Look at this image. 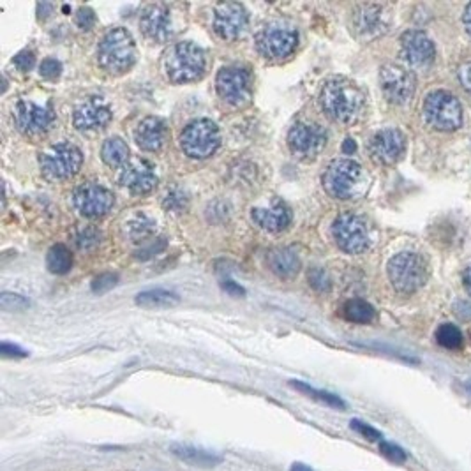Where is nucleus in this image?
<instances>
[{
  "mask_svg": "<svg viewBox=\"0 0 471 471\" xmlns=\"http://www.w3.org/2000/svg\"><path fill=\"white\" fill-rule=\"evenodd\" d=\"M463 284H464V289H466V291L471 295V265L466 268V270H464Z\"/></svg>",
  "mask_w": 471,
  "mask_h": 471,
  "instance_id": "3c124183",
  "label": "nucleus"
},
{
  "mask_svg": "<svg viewBox=\"0 0 471 471\" xmlns=\"http://www.w3.org/2000/svg\"><path fill=\"white\" fill-rule=\"evenodd\" d=\"M332 237L337 247L348 254H360L371 246L368 225L353 212H343L337 215L332 225Z\"/></svg>",
  "mask_w": 471,
  "mask_h": 471,
  "instance_id": "1a4fd4ad",
  "label": "nucleus"
},
{
  "mask_svg": "<svg viewBox=\"0 0 471 471\" xmlns=\"http://www.w3.org/2000/svg\"><path fill=\"white\" fill-rule=\"evenodd\" d=\"M291 387H293V389L299 390V392L306 394V396L313 397V399L320 401V403L329 404V406H332V408H339V410H344V408H346L344 401L341 399V397L334 396V394L323 392V390H316V389H313V387L306 385V383H302V382H291Z\"/></svg>",
  "mask_w": 471,
  "mask_h": 471,
  "instance_id": "473e14b6",
  "label": "nucleus"
},
{
  "mask_svg": "<svg viewBox=\"0 0 471 471\" xmlns=\"http://www.w3.org/2000/svg\"><path fill=\"white\" fill-rule=\"evenodd\" d=\"M267 265L281 279H291L299 274L300 260L295 251L288 247H277L267 253Z\"/></svg>",
  "mask_w": 471,
  "mask_h": 471,
  "instance_id": "393cba45",
  "label": "nucleus"
},
{
  "mask_svg": "<svg viewBox=\"0 0 471 471\" xmlns=\"http://www.w3.org/2000/svg\"><path fill=\"white\" fill-rule=\"evenodd\" d=\"M29 300L18 293H2L0 295V307L8 313H22V310L29 309Z\"/></svg>",
  "mask_w": 471,
  "mask_h": 471,
  "instance_id": "e433bc0d",
  "label": "nucleus"
},
{
  "mask_svg": "<svg viewBox=\"0 0 471 471\" xmlns=\"http://www.w3.org/2000/svg\"><path fill=\"white\" fill-rule=\"evenodd\" d=\"M355 150H357V143H355L351 138H348L346 142L343 143V152H344V153H348V156H350V153H353Z\"/></svg>",
  "mask_w": 471,
  "mask_h": 471,
  "instance_id": "603ef678",
  "label": "nucleus"
},
{
  "mask_svg": "<svg viewBox=\"0 0 471 471\" xmlns=\"http://www.w3.org/2000/svg\"><path fill=\"white\" fill-rule=\"evenodd\" d=\"M124 232L131 242H145L156 232V221L146 214H136L127 219V222L124 225Z\"/></svg>",
  "mask_w": 471,
  "mask_h": 471,
  "instance_id": "bb28decb",
  "label": "nucleus"
},
{
  "mask_svg": "<svg viewBox=\"0 0 471 471\" xmlns=\"http://www.w3.org/2000/svg\"><path fill=\"white\" fill-rule=\"evenodd\" d=\"M166 247V240L165 239H157V240H152L150 242V246L146 247H142L139 251H136L134 256L138 258V260H149V258H152L153 254L161 253L163 249Z\"/></svg>",
  "mask_w": 471,
  "mask_h": 471,
  "instance_id": "37998d69",
  "label": "nucleus"
},
{
  "mask_svg": "<svg viewBox=\"0 0 471 471\" xmlns=\"http://www.w3.org/2000/svg\"><path fill=\"white\" fill-rule=\"evenodd\" d=\"M457 309H464V310H466V313H464V314H460V318L471 320V303L459 302V303H457Z\"/></svg>",
  "mask_w": 471,
  "mask_h": 471,
  "instance_id": "864d4df0",
  "label": "nucleus"
},
{
  "mask_svg": "<svg viewBox=\"0 0 471 471\" xmlns=\"http://www.w3.org/2000/svg\"><path fill=\"white\" fill-rule=\"evenodd\" d=\"M170 450H172L179 459L187 460V463L194 464V466L211 467L221 463V459H219L218 456H214V453H208L205 452V450L194 448V446L189 445H172L170 446Z\"/></svg>",
  "mask_w": 471,
  "mask_h": 471,
  "instance_id": "cd10ccee",
  "label": "nucleus"
},
{
  "mask_svg": "<svg viewBox=\"0 0 471 471\" xmlns=\"http://www.w3.org/2000/svg\"><path fill=\"white\" fill-rule=\"evenodd\" d=\"M251 219L254 225L260 226L261 230L270 233L282 232L291 222V211L288 205L281 200H272V205L268 208H253L251 211Z\"/></svg>",
  "mask_w": 471,
  "mask_h": 471,
  "instance_id": "5701e85b",
  "label": "nucleus"
},
{
  "mask_svg": "<svg viewBox=\"0 0 471 471\" xmlns=\"http://www.w3.org/2000/svg\"><path fill=\"white\" fill-rule=\"evenodd\" d=\"M406 150V136L399 129H382L369 139V153L379 165H394Z\"/></svg>",
  "mask_w": 471,
  "mask_h": 471,
  "instance_id": "a211bd4d",
  "label": "nucleus"
},
{
  "mask_svg": "<svg viewBox=\"0 0 471 471\" xmlns=\"http://www.w3.org/2000/svg\"><path fill=\"white\" fill-rule=\"evenodd\" d=\"M379 87L389 103L403 106L415 94V76L396 64H385L379 69Z\"/></svg>",
  "mask_w": 471,
  "mask_h": 471,
  "instance_id": "ddd939ff",
  "label": "nucleus"
},
{
  "mask_svg": "<svg viewBox=\"0 0 471 471\" xmlns=\"http://www.w3.org/2000/svg\"><path fill=\"white\" fill-rule=\"evenodd\" d=\"M247 23H249V15L246 8L237 2H222L214 9V18H212V29L221 39L235 41L246 32Z\"/></svg>",
  "mask_w": 471,
  "mask_h": 471,
  "instance_id": "f3484780",
  "label": "nucleus"
},
{
  "mask_svg": "<svg viewBox=\"0 0 471 471\" xmlns=\"http://www.w3.org/2000/svg\"><path fill=\"white\" fill-rule=\"evenodd\" d=\"M179 295L170 289L156 288V289H146V291L138 293L136 296V303L146 309H165V307H173L179 303Z\"/></svg>",
  "mask_w": 471,
  "mask_h": 471,
  "instance_id": "a878e982",
  "label": "nucleus"
},
{
  "mask_svg": "<svg viewBox=\"0 0 471 471\" xmlns=\"http://www.w3.org/2000/svg\"><path fill=\"white\" fill-rule=\"evenodd\" d=\"M291 471H313V470H310L309 466H306V464L296 463V464H293V466H291Z\"/></svg>",
  "mask_w": 471,
  "mask_h": 471,
  "instance_id": "5fc2aeb1",
  "label": "nucleus"
},
{
  "mask_svg": "<svg viewBox=\"0 0 471 471\" xmlns=\"http://www.w3.org/2000/svg\"><path fill=\"white\" fill-rule=\"evenodd\" d=\"M39 73L46 80H57L62 73V64L57 58H44L39 65Z\"/></svg>",
  "mask_w": 471,
  "mask_h": 471,
  "instance_id": "a19ab883",
  "label": "nucleus"
},
{
  "mask_svg": "<svg viewBox=\"0 0 471 471\" xmlns=\"http://www.w3.org/2000/svg\"><path fill=\"white\" fill-rule=\"evenodd\" d=\"M463 22H464V29H466V32L470 34V37H471V4L467 6L466 11H464Z\"/></svg>",
  "mask_w": 471,
  "mask_h": 471,
  "instance_id": "8fccbe9b",
  "label": "nucleus"
},
{
  "mask_svg": "<svg viewBox=\"0 0 471 471\" xmlns=\"http://www.w3.org/2000/svg\"><path fill=\"white\" fill-rule=\"evenodd\" d=\"M101 157L111 168L125 165L129 161V146L122 138H110L103 143Z\"/></svg>",
  "mask_w": 471,
  "mask_h": 471,
  "instance_id": "c85d7f7f",
  "label": "nucleus"
},
{
  "mask_svg": "<svg viewBox=\"0 0 471 471\" xmlns=\"http://www.w3.org/2000/svg\"><path fill=\"white\" fill-rule=\"evenodd\" d=\"M459 82L464 90L471 94V62H466L459 68Z\"/></svg>",
  "mask_w": 471,
  "mask_h": 471,
  "instance_id": "a18cd8bd",
  "label": "nucleus"
},
{
  "mask_svg": "<svg viewBox=\"0 0 471 471\" xmlns=\"http://www.w3.org/2000/svg\"><path fill=\"white\" fill-rule=\"evenodd\" d=\"M379 450H382V453L387 459L394 460V463H404L408 459V453L399 445H396V443L379 441Z\"/></svg>",
  "mask_w": 471,
  "mask_h": 471,
  "instance_id": "58836bf2",
  "label": "nucleus"
},
{
  "mask_svg": "<svg viewBox=\"0 0 471 471\" xmlns=\"http://www.w3.org/2000/svg\"><path fill=\"white\" fill-rule=\"evenodd\" d=\"M219 143L221 134L218 125L208 118L191 122L180 134V146L191 159H207L219 149Z\"/></svg>",
  "mask_w": 471,
  "mask_h": 471,
  "instance_id": "423d86ee",
  "label": "nucleus"
},
{
  "mask_svg": "<svg viewBox=\"0 0 471 471\" xmlns=\"http://www.w3.org/2000/svg\"><path fill=\"white\" fill-rule=\"evenodd\" d=\"M222 289H225L226 293H230L232 296H244V295H246V289H244L242 286H239L237 282H233V281L222 282Z\"/></svg>",
  "mask_w": 471,
  "mask_h": 471,
  "instance_id": "de8ad7c7",
  "label": "nucleus"
},
{
  "mask_svg": "<svg viewBox=\"0 0 471 471\" xmlns=\"http://www.w3.org/2000/svg\"><path fill=\"white\" fill-rule=\"evenodd\" d=\"M111 108L106 101L101 97H89L83 101L73 115V122L75 127L80 131H96V129H103L111 120Z\"/></svg>",
  "mask_w": 471,
  "mask_h": 471,
  "instance_id": "4be33fe9",
  "label": "nucleus"
},
{
  "mask_svg": "<svg viewBox=\"0 0 471 471\" xmlns=\"http://www.w3.org/2000/svg\"><path fill=\"white\" fill-rule=\"evenodd\" d=\"M307 281H309L310 288H314L316 291L320 293H327L330 291V288H332V279H330V275L327 274L325 268H313V270H309V274H307Z\"/></svg>",
  "mask_w": 471,
  "mask_h": 471,
  "instance_id": "c9c22d12",
  "label": "nucleus"
},
{
  "mask_svg": "<svg viewBox=\"0 0 471 471\" xmlns=\"http://www.w3.org/2000/svg\"><path fill=\"white\" fill-rule=\"evenodd\" d=\"M434 55V44L422 30H406L401 36V58L411 68H427Z\"/></svg>",
  "mask_w": 471,
  "mask_h": 471,
  "instance_id": "aec40b11",
  "label": "nucleus"
},
{
  "mask_svg": "<svg viewBox=\"0 0 471 471\" xmlns=\"http://www.w3.org/2000/svg\"><path fill=\"white\" fill-rule=\"evenodd\" d=\"M46 267L51 274L64 275L73 267V254L64 244H55L46 254Z\"/></svg>",
  "mask_w": 471,
  "mask_h": 471,
  "instance_id": "c756f323",
  "label": "nucleus"
},
{
  "mask_svg": "<svg viewBox=\"0 0 471 471\" xmlns=\"http://www.w3.org/2000/svg\"><path fill=\"white\" fill-rule=\"evenodd\" d=\"M143 34L153 43H168L177 34L175 18L168 4H150L139 15Z\"/></svg>",
  "mask_w": 471,
  "mask_h": 471,
  "instance_id": "4468645a",
  "label": "nucleus"
},
{
  "mask_svg": "<svg viewBox=\"0 0 471 471\" xmlns=\"http://www.w3.org/2000/svg\"><path fill=\"white\" fill-rule=\"evenodd\" d=\"M187 203H189V196H187L186 191L179 189V187L168 191V194L163 198V207L170 212H184Z\"/></svg>",
  "mask_w": 471,
  "mask_h": 471,
  "instance_id": "f704fd0d",
  "label": "nucleus"
},
{
  "mask_svg": "<svg viewBox=\"0 0 471 471\" xmlns=\"http://www.w3.org/2000/svg\"><path fill=\"white\" fill-rule=\"evenodd\" d=\"M436 341H438L439 346L446 348V350H457V348L463 346V334L452 323H443L436 330Z\"/></svg>",
  "mask_w": 471,
  "mask_h": 471,
  "instance_id": "72a5a7b5",
  "label": "nucleus"
},
{
  "mask_svg": "<svg viewBox=\"0 0 471 471\" xmlns=\"http://www.w3.org/2000/svg\"><path fill=\"white\" fill-rule=\"evenodd\" d=\"M0 351H2V355H4V357H18V358L27 357L25 350H22V348H18V346H13V344H9V343H2V346H0Z\"/></svg>",
  "mask_w": 471,
  "mask_h": 471,
  "instance_id": "49530a36",
  "label": "nucleus"
},
{
  "mask_svg": "<svg viewBox=\"0 0 471 471\" xmlns=\"http://www.w3.org/2000/svg\"><path fill=\"white\" fill-rule=\"evenodd\" d=\"M350 425H351V429H355V431L358 432V434L364 436L368 441H383L382 432H379L378 429L372 427V425L364 424L362 420H351Z\"/></svg>",
  "mask_w": 471,
  "mask_h": 471,
  "instance_id": "ea45409f",
  "label": "nucleus"
},
{
  "mask_svg": "<svg viewBox=\"0 0 471 471\" xmlns=\"http://www.w3.org/2000/svg\"><path fill=\"white\" fill-rule=\"evenodd\" d=\"M76 25L82 30H90L96 25V13L90 8H80L76 13Z\"/></svg>",
  "mask_w": 471,
  "mask_h": 471,
  "instance_id": "79ce46f5",
  "label": "nucleus"
},
{
  "mask_svg": "<svg viewBox=\"0 0 471 471\" xmlns=\"http://www.w3.org/2000/svg\"><path fill=\"white\" fill-rule=\"evenodd\" d=\"M390 27V13L385 6L358 4L351 11V32L362 41L383 36Z\"/></svg>",
  "mask_w": 471,
  "mask_h": 471,
  "instance_id": "9b49d317",
  "label": "nucleus"
},
{
  "mask_svg": "<svg viewBox=\"0 0 471 471\" xmlns=\"http://www.w3.org/2000/svg\"><path fill=\"white\" fill-rule=\"evenodd\" d=\"M13 62H15V65L20 69V71L27 73V71H30V69L34 68V64H36V57H34L32 51L23 50V51H20L18 55H16L15 61H13Z\"/></svg>",
  "mask_w": 471,
  "mask_h": 471,
  "instance_id": "c03bdc74",
  "label": "nucleus"
},
{
  "mask_svg": "<svg viewBox=\"0 0 471 471\" xmlns=\"http://www.w3.org/2000/svg\"><path fill=\"white\" fill-rule=\"evenodd\" d=\"M118 282L117 274H111V272H104V274L97 275L92 281V291L94 293H104L110 291L111 288H115Z\"/></svg>",
  "mask_w": 471,
  "mask_h": 471,
  "instance_id": "4c0bfd02",
  "label": "nucleus"
},
{
  "mask_svg": "<svg viewBox=\"0 0 471 471\" xmlns=\"http://www.w3.org/2000/svg\"><path fill=\"white\" fill-rule=\"evenodd\" d=\"M205 51L191 41L173 44L165 55V73L173 83L196 82L205 75Z\"/></svg>",
  "mask_w": 471,
  "mask_h": 471,
  "instance_id": "7ed1b4c3",
  "label": "nucleus"
},
{
  "mask_svg": "<svg viewBox=\"0 0 471 471\" xmlns=\"http://www.w3.org/2000/svg\"><path fill=\"white\" fill-rule=\"evenodd\" d=\"M41 170L51 180H68L80 172L83 156L71 143H57L41 153Z\"/></svg>",
  "mask_w": 471,
  "mask_h": 471,
  "instance_id": "0eeeda50",
  "label": "nucleus"
},
{
  "mask_svg": "<svg viewBox=\"0 0 471 471\" xmlns=\"http://www.w3.org/2000/svg\"><path fill=\"white\" fill-rule=\"evenodd\" d=\"M136 62V44L124 27L108 30L97 46V64L110 75H122Z\"/></svg>",
  "mask_w": 471,
  "mask_h": 471,
  "instance_id": "f03ea898",
  "label": "nucleus"
},
{
  "mask_svg": "<svg viewBox=\"0 0 471 471\" xmlns=\"http://www.w3.org/2000/svg\"><path fill=\"white\" fill-rule=\"evenodd\" d=\"M362 182V166L351 159H337L330 163L323 173V187L337 200H350L357 194Z\"/></svg>",
  "mask_w": 471,
  "mask_h": 471,
  "instance_id": "6e6552de",
  "label": "nucleus"
},
{
  "mask_svg": "<svg viewBox=\"0 0 471 471\" xmlns=\"http://www.w3.org/2000/svg\"><path fill=\"white\" fill-rule=\"evenodd\" d=\"M329 142V134L320 124L314 122L300 120L289 129L288 132V146L293 156L303 161L316 159L325 149Z\"/></svg>",
  "mask_w": 471,
  "mask_h": 471,
  "instance_id": "9d476101",
  "label": "nucleus"
},
{
  "mask_svg": "<svg viewBox=\"0 0 471 471\" xmlns=\"http://www.w3.org/2000/svg\"><path fill=\"white\" fill-rule=\"evenodd\" d=\"M343 316L351 323H371L376 316V310L365 300L351 299L343 306Z\"/></svg>",
  "mask_w": 471,
  "mask_h": 471,
  "instance_id": "7c9ffc66",
  "label": "nucleus"
},
{
  "mask_svg": "<svg viewBox=\"0 0 471 471\" xmlns=\"http://www.w3.org/2000/svg\"><path fill=\"white\" fill-rule=\"evenodd\" d=\"M299 46V34L296 30L282 25L265 27L256 37V48L261 57L268 61H282L293 55Z\"/></svg>",
  "mask_w": 471,
  "mask_h": 471,
  "instance_id": "f8f14e48",
  "label": "nucleus"
},
{
  "mask_svg": "<svg viewBox=\"0 0 471 471\" xmlns=\"http://www.w3.org/2000/svg\"><path fill=\"white\" fill-rule=\"evenodd\" d=\"M424 120L436 131H456L463 124V108L457 97L446 90H434L424 99Z\"/></svg>",
  "mask_w": 471,
  "mask_h": 471,
  "instance_id": "39448f33",
  "label": "nucleus"
},
{
  "mask_svg": "<svg viewBox=\"0 0 471 471\" xmlns=\"http://www.w3.org/2000/svg\"><path fill=\"white\" fill-rule=\"evenodd\" d=\"M320 104L336 122L351 124L360 118L365 108V96L357 83L346 78H330L320 90Z\"/></svg>",
  "mask_w": 471,
  "mask_h": 471,
  "instance_id": "f257e3e1",
  "label": "nucleus"
},
{
  "mask_svg": "<svg viewBox=\"0 0 471 471\" xmlns=\"http://www.w3.org/2000/svg\"><path fill=\"white\" fill-rule=\"evenodd\" d=\"M219 97L232 106H240L251 97V75L244 68H222L215 78Z\"/></svg>",
  "mask_w": 471,
  "mask_h": 471,
  "instance_id": "dca6fc26",
  "label": "nucleus"
},
{
  "mask_svg": "<svg viewBox=\"0 0 471 471\" xmlns=\"http://www.w3.org/2000/svg\"><path fill=\"white\" fill-rule=\"evenodd\" d=\"M389 279L394 289L403 295L418 291L429 279V263L422 254L413 251H404L396 254L389 261Z\"/></svg>",
  "mask_w": 471,
  "mask_h": 471,
  "instance_id": "20e7f679",
  "label": "nucleus"
},
{
  "mask_svg": "<svg viewBox=\"0 0 471 471\" xmlns=\"http://www.w3.org/2000/svg\"><path fill=\"white\" fill-rule=\"evenodd\" d=\"M51 11H54V4H46V2H44V4L37 6V13H39V18L46 20L48 16L51 15Z\"/></svg>",
  "mask_w": 471,
  "mask_h": 471,
  "instance_id": "09e8293b",
  "label": "nucleus"
},
{
  "mask_svg": "<svg viewBox=\"0 0 471 471\" xmlns=\"http://www.w3.org/2000/svg\"><path fill=\"white\" fill-rule=\"evenodd\" d=\"M118 184L134 194H146L157 186V175L145 159H129L118 175Z\"/></svg>",
  "mask_w": 471,
  "mask_h": 471,
  "instance_id": "412c9836",
  "label": "nucleus"
},
{
  "mask_svg": "<svg viewBox=\"0 0 471 471\" xmlns=\"http://www.w3.org/2000/svg\"><path fill=\"white\" fill-rule=\"evenodd\" d=\"M168 139V127L165 120L157 117H146L138 124L134 131L136 145L146 152H157L165 146Z\"/></svg>",
  "mask_w": 471,
  "mask_h": 471,
  "instance_id": "b1692460",
  "label": "nucleus"
},
{
  "mask_svg": "<svg viewBox=\"0 0 471 471\" xmlns=\"http://www.w3.org/2000/svg\"><path fill=\"white\" fill-rule=\"evenodd\" d=\"M15 120L23 134L39 136L51 127L55 117L50 108H43L32 101H20L15 108Z\"/></svg>",
  "mask_w": 471,
  "mask_h": 471,
  "instance_id": "6ab92c4d",
  "label": "nucleus"
},
{
  "mask_svg": "<svg viewBox=\"0 0 471 471\" xmlns=\"http://www.w3.org/2000/svg\"><path fill=\"white\" fill-rule=\"evenodd\" d=\"M73 205L85 218L97 219L106 215L113 208L115 198L113 193L108 191L106 187L89 182L76 187V191L73 193Z\"/></svg>",
  "mask_w": 471,
  "mask_h": 471,
  "instance_id": "2eb2a0df",
  "label": "nucleus"
},
{
  "mask_svg": "<svg viewBox=\"0 0 471 471\" xmlns=\"http://www.w3.org/2000/svg\"><path fill=\"white\" fill-rule=\"evenodd\" d=\"M103 233L96 226H83L73 233V242L80 251H92L101 244Z\"/></svg>",
  "mask_w": 471,
  "mask_h": 471,
  "instance_id": "2f4dec72",
  "label": "nucleus"
}]
</instances>
